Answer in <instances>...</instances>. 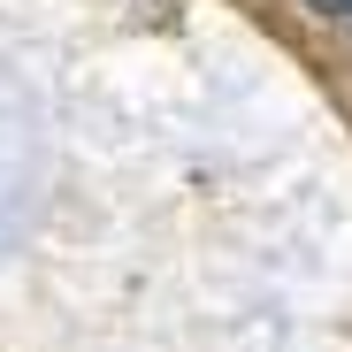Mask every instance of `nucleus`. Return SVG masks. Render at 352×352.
<instances>
[{"instance_id": "f257e3e1", "label": "nucleus", "mask_w": 352, "mask_h": 352, "mask_svg": "<svg viewBox=\"0 0 352 352\" xmlns=\"http://www.w3.org/2000/svg\"><path fill=\"white\" fill-rule=\"evenodd\" d=\"M314 16H352V0H307Z\"/></svg>"}]
</instances>
